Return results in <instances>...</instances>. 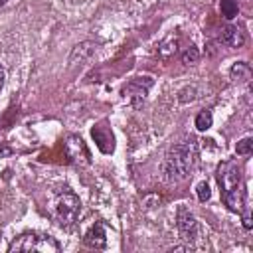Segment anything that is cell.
Masks as SVG:
<instances>
[{
	"mask_svg": "<svg viewBox=\"0 0 253 253\" xmlns=\"http://www.w3.org/2000/svg\"><path fill=\"white\" fill-rule=\"evenodd\" d=\"M95 51H97V43H93V42H81V43H77V45L73 47V51H71V55H69V63H71V65L83 63V61H87Z\"/></svg>",
	"mask_w": 253,
	"mask_h": 253,
	"instance_id": "9",
	"label": "cell"
},
{
	"mask_svg": "<svg viewBox=\"0 0 253 253\" xmlns=\"http://www.w3.org/2000/svg\"><path fill=\"white\" fill-rule=\"evenodd\" d=\"M4 79H6V73H4V69H2V65H0V89H2V85H4Z\"/></svg>",
	"mask_w": 253,
	"mask_h": 253,
	"instance_id": "18",
	"label": "cell"
},
{
	"mask_svg": "<svg viewBox=\"0 0 253 253\" xmlns=\"http://www.w3.org/2000/svg\"><path fill=\"white\" fill-rule=\"evenodd\" d=\"M215 178L219 184L221 200L227 206L229 211L241 213L245 206V190H243V178H241V168L235 160H223L217 164Z\"/></svg>",
	"mask_w": 253,
	"mask_h": 253,
	"instance_id": "1",
	"label": "cell"
},
{
	"mask_svg": "<svg viewBox=\"0 0 253 253\" xmlns=\"http://www.w3.org/2000/svg\"><path fill=\"white\" fill-rule=\"evenodd\" d=\"M243 227H245V229H251V227H253V223H251V215H249V213L243 215Z\"/></svg>",
	"mask_w": 253,
	"mask_h": 253,
	"instance_id": "17",
	"label": "cell"
},
{
	"mask_svg": "<svg viewBox=\"0 0 253 253\" xmlns=\"http://www.w3.org/2000/svg\"><path fill=\"white\" fill-rule=\"evenodd\" d=\"M219 10H221V16L225 20H233L239 12V6H237V0H221L219 2Z\"/></svg>",
	"mask_w": 253,
	"mask_h": 253,
	"instance_id": "12",
	"label": "cell"
},
{
	"mask_svg": "<svg viewBox=\"0 0 253 253\" xmlns=\"http://www.w3.org/2000/svg\"><path fill=\"white\" fill-rule=\"evenodd\" d=\"M4 2H6V0H0V4H4Z\"/></svg>",
	"mask_w": 253,
	"mask_h": 253,
	"instance_id": "20",
	"label": "cell"
},
{
	"mask_svg": "<svg viewBox=\"0 0 253 253\" xmlns=\"http://www.w3.org/2000/svg\"><path fill=\"white\" fill-rule=\"evenodd\" d=\"M0 241H2V233H0Z\"/></svg>",
	"mask_w": 253,
	"mask_h": 253,
	"instance_id": "21",
	"label": "cell"
},
{
	"mask_svg": "<svg viewBox=\"0 0 253 253\" xmlns=\"http://www.w3.org/2000/svg\"><path fill=\"white\" fill-rule=\"evenodd\" d=\"M81 211V202L71 190H63L55 198V217L61 225H71Z\"/></svg>",
	"mask_w": 253,
	"mask_h": 253,
	"instance_id": "4",
	"label": "cell"
},
{
	"mask_svg": "<svg viewBox=\"0 0 253 253\" xmlns=\"http://www.w3.org/2000/svg\"><path fill=\"white\" fill-rule=\"evenodd\" d=\"M251 150H253V138H249V136L241 138L237 142V146H235V152L239 156H247V154H251Z\"/></svg>",
	"mask_w": 253,
	"mask_h": 253,
	"instance_id": "14",
	"label": "cell"
},
{
	"mask_svg": "<svg viewBox=\"0 0 253 253\" xmlns=\"http://www.w3.org/2000/svg\"><path fill=\"white\" fill-rule=\"evenodd\" d=\"M91 134H93V138H95L99 150H103L105 154L113 152V148H115V138H113V132H111L105 125H97V126L91 130Z\"/></svg>",
	"mask_w": 253,
	"mask_h": 253,
	"instance_id": "8",
	"label": "cell"
},
{
	"mask_svg": "<svg viewBox=\"0 0 253 253\" xmlns=\"http://www.w3.org/2000/svg\"><path fill=\"white\" fill-rule=\"evenodd\" d=\"M83 243L91 249H105L107 247V231L103 223H95L87 229V233L83 235Z\"/></svg>",
	"mask_w": 253,
	"mask_h": 253,
	"instance_id": "7",
	"label": "cell"
},
{
	"mask_svg": "<svg viewBox=\"0 0 253 253\" xmlns=\"http://www.w3.org/2000/svg\"><path fill=\"white\" fill-rule=\"evenodd\" d=\"M152 83H154V81H152V77H148V75H144V77H134V79H130V81L123 87V95L128 97L134 107H138V105L144 101L146 93L150 91Z\"/></svg>",
	"mask_w": 253,
	"mask_h": 253,
	"instance_id": "5",
	"label": "cell"
},
{
	"mask_svg": "<svg viewBox=\"0 0 253 253\" xmlns=\"http://www.w3.org/2000/svg\"><path fill=\"white\" fill-rule=\"evenodd\" d=\"M198 164V140L188 136L176 142L164 160V176L168 182H180L190 176V172Z\"/></svg>",
	"mask_w": 253,
	"mask_h": 253,
	"instance_id": "2",
	"label": "cell"
},
{
	"mask_svg": "<svg viewBox=\"0 0 253 253\" xmlns=\"http://www.w3.org/2000/svg\"><path fill=\"white\" fill-rule=\"evenodd\" d=\"M10 253H59L61 247L59 243L45 233L38 231H24L18 237H14L8 245Z\"/></svg>",
	"mask_w": 253,
	"mask_h": 253,
	"instance_id": "3",
	"label": "cell"
},
{
	"mask_svg": "<svg viewBox=\"0 0 253 253\" xmlns=\"http://www.w3.org/2000/svg\"><path fill=\"white\" fill-rule=\"evenodd\" d=\"M229 75H231V79L237 81V83H247V81L251 79V67H249V63H245V61H235V63L231 65V69H229Z\"/></svg>",
	"mask_w": 253,
	"mask_h": 253,
	"instance_id": "11",
	"label": "cell"
},
{
	"mask_svg": "<svg viewBox=\"0 0 253 253\" xmlns=\"http://www.w3.org/2000/svg\"><path fill=\"white\" fill-rule=\"evenodd\" d=\"M8 152H10L8 148H0V156H2V154H8Z\"/></svg>",
	"mask_w": 253,
	"mask_h": 253,
	"instance_id": "19",
	"label": "cell"
},
{
	"mask_svg": "<svg viewBox=\"0 0 253 253\" xmlns=\"http://www.w3.org/2000/svg\"><path fill=\"white\" fill-rule=\"evenodd\" d=\"M198 59H200V51H198V47H194V45L186 47V51L182 53V63H196Z\"/></svg>",
	"mask_w": 253,
	"mask_h": 253,
	"instance_id": "15",
	"label": "cell"
},
{
	"mask_svg": "<svg viewBox=\"0 0 253 253\" xmlns=\"http://www.w3.org/2000/svg\"><path fill=\"white\" fill-rule=\"evenodd\" d=\"M221 43L229 47H241L245 43V34L237 26H225L221 30Z\"/></svg>",
	"mask_w": 253,
	"mask_h": 253,
	"instance_id": "10",
	"label": "cell"
},
{
	"mask_svg": "<svg viewBox=\"0 0 253 253\" xmlns=\"http://www.w3.org/2000/svg\"><path fill=\"white\" fill-rule=\"evenodd\" d=\"M176 229L182 235V239H186V241H192L198 235V221L186 206H178V210H176Z\"/></svg>",
	"mask_w": 253,
	"mask_h": 253,
	"instance_id": "6",
	"label": "cell"
},
{
	"mask_svg": "<svg viewBox=\"0 0 253 253\" xmlns=\"http://www.w3.org/2000/svg\"><path fill=\"white\" fill-rule=\"evenodd\" d=\"M196 196H198V200H200V202H208V200H210L211 192H210L208 182H200V184L196 186Z\"/></svg>",
	"mask_w": 253,
	"mask_h": 253,
	"instance_id": "16",
	"label": "cell"
},
{
	"mask_svg": "<svg viewBox=\"0 0 253 253\" xmlns=\"http://www.w3.org/2000/svg\"><path fill=\"white\" fill-rule=\"evenodd\" d=\"M211 123H213V117H211L210 111L198 113V117H196V128H198V130H208V128L211 126Z\"/></svg>",
	"mask_w": 253,
	"mask_h": 253,
	"instance_id": "13",
	"label": "cell"
}]
</instances>
